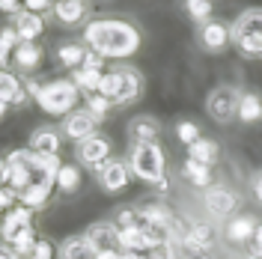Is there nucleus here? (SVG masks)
<instances>
[{
  "mask_svg": "<svg viewBox=\"0 0 262 259\" xmlns=\"http://www.w3.org/2000/svg\"><path fill=\"white\" fill-rule=\"evenodd\" d=\"M83 45L98 51L104 60H125L140 51L143 33L122 18H98L83 27Z\"/></svg>",
  "mask_w": 262,
  "mask_h": 259,
  "instance_id": "nucleus-1",
  "label": "nucleus"
},
{
  "mask_svg": "<svg viewBox=\"0 0 262 259\" xmlns=\"http://www.w3.org/2000/svg\"><path fill=\"white\" fill-rule=\"evenodd\" d=\"M78 98H83L78 83L72 78H57L42 87V93L36 96V104L51 116H69L72 111H78Z\"/></svg>",
  "mask_w": 262,
  "mask_h": 259,
  "instance_id": "nucleus-2",
  "label": "nucleus"
},
{
  "mask_svg": "<svg viewBox=\"0 0 262 259\" xmlns=\"http://www.w3.org/2000/svg\"><path fill=\"white\" fill-rule=\"evenodd\" d=\"M232 45L238 48L242 57L259 60L262 57V9H245L242 15L232 21Z\"/></svg>",
  "mask_w": 262,
  "mask_h": 259,
  "instance_id": "nucleus-3",
  "label": "nucleus"
},
{
  "mask_svg": "<svg viewBox=\"0 0 262 259\" xmlns=\"http://www.w3.org/2000/svg\"><path fill=\"white\" fill-rule=\"evenodd\" d=\"M128 167L146 185H155L158 179H164L167 176V155H164L161 143H134L128 152Z\"/></svg>",
  "mask_w": 262,
  "mask_h": 259,
  "instance_id": "nucleus-4",
  "label": "nucleus"
},
{
  "mask_svg": "<svg viewBox=\"0 0 262 259\" xmlns=\"http://www.w3.org/2000/svg\"><path fill=\"white\" fill-rule=\"evenodd\" d=\"M242 90L238 87H232V83H221V87H214L209 98H206V111L212 116L214 122H221V125H229V122H235L238 119V107H242Z\"/></svg>",
  "mask_w": 262,
  "mask_h": 259,
  "instance_id": "nucleus-5",
  "label": "nucleus"
},
{
  "mask_svg": "<svg viewBox=\"0 0 262 259\" xmlns=\"http://www.w3.org/2000/svg\"><path fill=\"white\" fill-rule=\"evenodd\" d=\"M128 176H131V167L122 158H107L96 170V179H98V185H101L104 194H119L128 185Z\"/></svg>",
  "mask_w": 262,
  "mask_h": 259,
  "instance_id": "nucleus-6",
  "label": "nucleus"
},
{
  "mask_svg": "<svg viewBox=\"0 0 262 259\" xmlns=\"http://www.w3.org/2000/svg\"><path fill=\"white\" fill-rule=\"evenodd\" d=\"M75 158H78L83 167L98 170L101 164L111 158V140H107L104 134H93V137H86V140H81V143L75 146Z\"/></svg>",
  "mask_w": 262,
  "mask_h": 259,
  "instance_id": "nucleus-7",
  "label": "nucleus"
},
{
  "mask_svg": "<svg viewBox=\"0 0 262 259\" xmlns=\"http://www.w3.org/2000/svg\"><path fill=\"white\" fill-rule=\"evenodd\" d=\"M98 119L96 114H90L86 107H78V111H72L69 116H63V134L69 137V140H86V137H93V134H98Z\"/></svg>",
  "mask_w": 262,
  "mask_h": 259,
  "instance_id": "nucleus-8",
  "label": "nucleus"
},
{
  "mask_svg": "<svg viewBox=\"0 0 262 259\" xmlns=\"http://www.w3.org/2000/svg\"><path fill=\"white\" fill-rule=\"evenodd\" d=\"M203 203H206V209L217 214V218H232L235 211H238V194L235 191H229L224 185H212V188H206L203 191Z\"/></svg>",
  "mask_w": 262,
  "mask_h": 259,
  "instance_id": "nucleus-9",
  "label": "nucleus"
},
{
  "mask_svg": "<svg viewBox=\"0 0 262 259\" xmlns=\"http://www.w3.org/2000/svg\"><path fill=\"white\" fill-rule=\"evenodd\" d=\"M200 45L203 51H209V54H221V51H227L232 45V27H227L224 21H206V24H200Z\"/></svg>",
  "mask_w": 262,
  "mask_h": 259,
  "instance_id": "nucleus-10",
  "label": "nucleus"
},
{
  "mask_svg": "<svg viewBox=\"0 0 262 259\" xmlns=\"http://www.w3.org/2000/svg\"><path fill=\"white\" fill-rule=\"evenodd\" d=\"M119 72V96H116V107L134 104L137 98L143 96V75L134 66H116Z\"/></svg>",
  "mask_w": 262,
  "mask_h": 259,
  "instance_id": "nucleus-11",
  "label": "nucleus"
},
{
  "mask_svg": "<svg viewBox=\"0 0 262 259\" xmlns=\"http://www.w3.org/2000/svg\"><path fill=\"white\" fill-rule=\"evenodd\" d=\"M83 235H86V242L93 244L98 253L119 247V227H116L114 221H93L90 227L83 229Z\"/></svg>",
  "mask_w": 262,
  "mask_h": 259,
  "instance_id": "nucleus-12",
  "label": "nucleus"
},
{
  "mask_svg": "<svg viewBox=\"0 0 262 259\" xmlns=\"http://www.w3.org/2000/svg\"><path fill=\"white\" fill-rule=\"evenodd\" d=\"M27 146H30L36 155H42V158L60 155V149H63V131L51 128V125H39V128H33Z\"/></svg>",
  "mask_w": 262,
  "mask_h": 259,
  "instance_id": "nucleus-13",
  "label": "nucleus"
},
{
  "mask_svg": "<svg viewBox=\"0 0 262 259\" xmlns=\"http://www.w3.org/2000/svg\"><path fill=\"white\" fill-rule=\"evenodd\" d=\"M259 224V218L256 214H250V211H242V214H232L227 221V227H224V235H227L229 244H245L250 242V235H253V229Z\"/></svg>",
  "mask_w": 262,
  "mask_h": 259,
  "instance_id": "nucleus-14",
  "label": "nucleus"
},
{
  "mask_svg": "<svg viewBox=\"0 0 262 259\" xmlns=\"http://www.w3.org/2000/svg\"><path fill=\"white\" fill-rule=\"evenodd\" d=\"M128 140L131 146L134 143H158V134H161V122L149 114H140V116H131L128 122Z\"/></svg>",
  "mask_w": 262,
  "mask_h": 259,
  "instance_id": "nucleus-15",
  "label": "nucleus"
},
{
  "mask_svg": "<svg viewBox=\"0 0 262 259\" xmlns=\"http://www.w3.org/2000/svg\"><path fill=\"white\" fill-rule=\"evenodd\" d=\"M27 227H33V209H27V206H15V209H9L6 211V218H3V227H0V239H3V244H12L18 232H24Z\"/></svg>",
  "mask_w": 262,
  "mask_h": 259,
  "instance_id": "nucleus-16",
  "label": "nucleus"
},
{
  "mask_svg": "<svg viewBox=\"0 0 262 259\" xmlns=\"http://www.w3.org/2000/svg\"><path fill=\"white\" fill-rule=\"evenodd\" d=\"M45 60V48L39 42H21L15 51H12V66H15L21 75H33Z\"/></svg>",
  "mask_w": 262,
  "mask_h": 259,
  "instance_id": "nucleus-17",
  "label": "nucleus"
},
{
  "mask_svg": "<svg viewBox=\"0 0 262 259\" xmlns=\"http://www.w3.org/2000/svg\"><path fill=\"white\" fill-rule=\"evenodd\" d=\"M12 27L18 30L21 42H36V39L45 33V18L39 15V12H27V9H21L18 15H12Z\"/></svg>",
  "mask_w": 262,
  "mask_h": 259,
  "instance_id": "nucleus-18",
  "label": "nucleus"
},
{
  "mask_svg": "<svg viewBox=\"0 0 262 259\" xmlns=\"http://www.w3.org/2000/svg\"><path fill=\"white\" fill-rule=\"evenodd\" d=\"M86 12H90V3L86 0H57V6H54V18L63 27L81 24L83 18H86Z\"/></svg>",
  "mask_w": 262,
  "mask_h": 259,
  "instance_id": "nucleus-19",
  "label": "nucleus"
},
{
  "mask_svg": "<svg viewBox=\"0 0 262 259\" xmlns=\"http://www.w3.org/2000/svg\"><path fill=\"white\" fill-rule=\"evenodd\" d=\"M57 256L60 259H96L98 250L86 242V235L81 232V235H69V239H63L60 247H57Z\"/></svg>",
  "mask_w": 262,
  "mask_h": 259,
  "instance_id": "nucleus-20",
  "label": "nucleus"
},
{
  "mask_svg": "<svg viewBox=\"0 0 262 259\" xmlns=\"http://www.w3.org/2000/svg\"><path fill=\"white\" fill-rule=\"evenodd\" d=\"M214 229L209 224H188V232L179 242V247H191V250H212L214 247Z\"/></svg>",
  "mask_w": 262,
  "mask_h": 259,
  "instance_id": "nucleus-21",
  "label": "nucleus"
},
{
  "mask_svg": "<svg viewBox=\"0 0 262 259\" xmlns=\"http://www.w3.org/2000/svg\"><path fill=\"white\" fill-rule=\"evenodd\" d=\"M119 250H131V253H149L146 229H143V227L119 229Z\"/></svg>",
  "mask_w": 262,
  "mask_h": 259,
  "instance_id": "nucleus-22",
  "label": "nucleus"
},
{
  "mask_svg": "<svg viewBox=\"0 0 262 259\" xmlns=\"http://www.w3.org/2000/svg\"><path fill=\"white\" fill-rule=\"evenodd\" d=\"M182 176L188 179L194 188H212L214 182H212V167H206V164H200V161H191V158H185V164H182Z\"/></svg>",
  "mask_w": 262,
  "mask_h": 259,
  "instance_id": "nucleus-23",
  "label": "nucleus"
},
{
  "mask_svg": "<svg viewBox=\"0 0 262 259\" xmlns=\"http://www.w3.org/2000/svg\"><path fill=\"white\" fill-rule=\"evenodd\" d=\"M217 155H221V146L214 143V140H209V137H200L196 143L188 146V158L206 164V167H212V164L217 161Z\"/></svg>",
  "mask_w": 262,
  "mask_h": 259,
  "instance_id": "nucleus-24",
  "label": "nucleus"
},
{
  "mask_svg": "<svg viewBox=\"0 0 262 259\" xmlns=\"http://www.w3.org/2000/svg\"><path fill=\"white\" fill-rule=\"evenodd\" d=\"M86 45H81V42H66V45H60L57 48V60H60V66H66V69H81L83 66V57H86Z\"/></svg>",
  "mask_w": 262,
  "mask_h": 259,
  "instance_id": "nucleus-25",
  "label": "nucleus"
},
{
  "mask_svg": "<svg viewBox=\"0 0 262 259\" xmlns=\"http://www.w3.org/2000/svg\"><path fill=\"white\" fill-rule=\"evenodd\" d=\"M51 191H54V185H45V182H33L30 188L24 191V194L18 197L21 200V206H27V209H42L45 203L51 200Z\"/></svg>",
  "mask_w": 262,
  "mask_h": 259,
  "instance_id": "nucleus-26",
  "label": "nucleus"
},
{
  "mask_svg": "<svg viewBox=\"0 0 262 259\" xmlns=\"http://www.w3.org/2000/svg\"><path fill=\"white\" fill-rule=\"evenodd\" d=\"M238 119L247 125L262 122V96L259 93H245L242 96V107H238Z\"/></svg>",
  "mask_w": 262,
  "mask_h": 259,
  "instance_id": "nucleus-27",
  "label": "nucleus"
},
{
  "mask_svg": "<svg viewBox=\"0 0 262 259\" xmlns=\"http://www.w3.org/2000/svg\"><path fill=\"white\" fill-rule=\"evenodd\" d=\"M72 81L78 83V90H81L83 96L86 93H98V87H101V81H104V72H96V69H75L72 72Z\"/></svg>",
  "mask_w": 262,
  "mask_h": 259,
  "instance_id": "nucleus-28",
  "label": "nucleus"
},
{
  "mask_svg": "<svg viewBox=\"0 0 262 259\" xmlns=\"http://www.w3.org/2000/svg\"><path fill=\"white\" fill-rule=\"evenodd\" d=\"M24 90V81L18 78L15 72H6V69H0V101H6L9 107H12V101L18 98V93Z\"/></svg>",
  "mask_w": 262,
  "mask_h": 259,
  "instance_id": "nucleus-29",
  "label": "nucleus"
},
{
  "mask_svg": "<svg viewBox=\"0 0 262 259\" xmlns=\"http://www.w3.org/2000/svg\"><path fill=\"white\" fill-rule=\"evenodd\" d=\"M54 185H57V191H63V194H75V191L81 188V170H78L75 164H63Z\"/></svg>",
  "mask_w": 262,
  "mask_h": 259,
  "instance_id": "nucleus-30",
  "label": "nucleus"
},
{
  "mask_svg": "<svg viewBox=\"0 0 262 259\" xmlns=\"http://www.w3.org/2000/svg\"><path fill=\"white\" fill-rule=\"evenodd\" d=\"M83 107H86L90 114H96L98 119H107V114L114 111V104L104 96H98V93H86V96H83Z\"/></svg>",
  "mask_w": 262,
  "mask_h": 259,
  "instance_id": "nucleus-31",
  "label": "nucleus"
},
{
  "mask_svg": "<svg viewBox=\"0 0 262 259\" xmlns=\"http://www.w3.org/2000/svg\"><path fill=\"white\" fill-rule=\"evenodd\" d=\"M185 12L196 24H206V21H212V0H185Z\"/></svg>",
  "mask_w": 262,
  "mask_h": 259,
  "instance_id": "nucleus-32",
  "label": "nucleus"
},
{
  "mask_svg": "<svg viewBox=\"0 0 262 259\" xmlns=\"http://www.w3.org/2000/svg\"><path fill=\"white\" fill-rule=\"evenodd\" d=\"M119 229H128V227H140V209L137 206H119L116 214L111 218Z\"/></svg>",
  "mask_w": 262,
  "mask_h": 259,
  "instance_id": "nucleus-33",
  "label": "nucleus"
},
{
  "mask_svg": "<svg viewBox=\"0 0 262 259\" xmlns=\"http://www.w3.org/2000/svg\"><path fill=\"white\" fill-rule=\"evenodd\" d=\"M98 96H104L116 107V96H119V72H116V69L104 72V81H101V87H98Z\"/></svg>",
  "mask_w": 262,
  "mask_h": 259,
  "instance_id": "nucleus-34",
  "label": "nucleus"
},
{
  "mask_svg": "<svg viewBox=\"0 0 262 259\" xmlns=\"http://www.w3.org/2000/svg\"><path fill=\"white\" fill-rule=\"evenodd\" d=\"M146 259H182V250L176 242H161L146 253Z\"/></svg>",
  "mask_w": 262,
  "mask_h": 259,
  "instance_id": "nucleus-35",
  "label": "nucleus"
},
{
  "mask_svg": "<svg viewBox=\"0 0 262 259\" xmlns=\"http://www.w3.org/2000/svg\"><path fill=\"white\" fill-rule=\"evenodd\" d=\"M176 140H182L185 146L196 143V140H200V125H196V122H191V119L179 122V125H176Z\"/></svg>",
  "mask_w": 262,
  "mask_h": 259,
  "instance_id": "nucleus-36",
  "label": "nucleus"
},
{
  "mask_svg": "<svg viewBox=\"0 0 262 259\" xmlns=\"http://www.w3.org/2000/svg\"><path fill=\"white\" fill-rule=\"evenodd\" d=\"M247 256L262 259V221L256 224V229H253V235H250V242H247Z\"/></svg>",
  "mask_w": 262,
  "mask_h": 259,
  "instance_id": "nucleus-37",
  "label": "nucleus"
},
{
  "mask_svg": "<svg viewBox=\"0 0 262 259\" xmlns=\"http://www.w3.org/2000/svg\"><path fill=\"white\" fill-rule=\"evenodd\" d=\"M0 42L6 45V51H15L18 45H21V36H18L15 27H3V30H0Z\"/></svg>",
  "mask_w": 262,
  "mask_h": 259,
  "instance_id": "nucleus-38",
  "label": "nucleus"
},
{
  "mask_svg": "<svg viewBox=\"0 0 262 259\" xmlns=\"http://www.w3.org/2000/svg\"><path fill=\"white\" fill-rule=\"evenodd\" d=\"M54 6H57V3H54V0H24V9H27V12H39V15H42V12H54Z\"/></svg>",
  "mask_w": 262,
  "mask_h": 259,
  "instance_id": "nucleus-39",
  "label": "nucleus"
},
{
  "mask_svg": "<svg viewBox=\"0 0 262 259\" xmlns=\"http://www.w3.org/2000/svg\"><path fill=\"white\" fill-rule=\"evenodd\" d=\"M30 259H54V244H51L48 239H39L36 250L30 253Z\"/></svg>",
  "mask_w": 262,
  "mask_h": 259,
  "instance_id": "nucleus-40",
  "label": "nucleus"
},
{
  "mask_svg": "<svg viewBox=\"0 0 262 259\" xmlns=\"http://www.w3.org/2000/svg\"><path fill=\"white\" fill-rule=\"evenodd\" d=\"M83 69H96V72H104V57L98 54V51H86V57H83Z\"/></svg>",
  "mask_w": 262,
  "mask_h": 259,
  "instance_id": "nucleus-41",
  "label": "nucleus"
},
{
  "mask_svg": "<svg viewBox=\"0 0 262 259\" xmlns=\"http://www.w3.org/2000/svg\"><path fill=\"white\" fill-rule=\"evenodd\" d=\"M250 197H253V200L262 206V170H256V173H253V179H250Z\"/></svg>",
  "mask_w": 262,
  "mask_h": 259,
  "instance_id": "nucleus-42",
  "label": "nucleus"
},
{
  "mask_svg": "<svg viewBox=\"0 0 262 259\" xmlns=\"http://www.w3.org/2000/svg\"><path fill=\"white\" fill-rule=\"evenodd\" d=\"M24 9V0H0V12H6V15H18Z\"/></svg>",
  "mask_w": 262,
  "mask_h": 259,
  "instance_id": "nucleus-43",
  "label": "nucleus"
},
{
  "mask_svg": "<svg viewBox=\"0 0 262 259\" xmlns=\"http://www.w3.org/2000/svg\"><path fill=\"white\" fill-rule=\"evenodd\" d=\"M182 250V259H212L209 250H191V247H179Z\"/></svg>",
  "mask_w": 262,
  "mask_h": 259,
  "instance_id": "nucleus-44",
  "label": "nucleus"
},
{
  "mask_svg": "<svg viewBox=\"0 0 262 259\" xmlns=\"http://www.w3.org/2000/svg\"><path fill=\"white\" fill-rule=\"evenodd\" d=\"M18 197L12 194V191H0V211H6V209H15L12 203H15Z\"/></svg>",
  "mask_w": 262,
  "mask_h": 259,
  "instance_id": "nucleus-45",
  "label": "nucleus"
},
{
  "mask_svg": "<svg viewBox=\"0 0 262 259\" xmlns=\"http://www.w3.org/2000/svg\"><path fill=\"white\" fill-rule=\"evenodd\" d=\"M6 185H9V164L6 158H0V191H6Z\"/></svg>",
  "mask_w": 262,
  "mask_h": 259,
  "instance_id": "nucleus-46",
  "label": "nucleus"
},
{
  "mask_svg": "<svg viewBox=\"0 0 262 259\" xmlns=\"http://www.w3.org/2000/svg\"><path fill=\"white\" fill-rule=\"evenodd\" d=\"M152 188H155V191H158V194H167V191H170V176L158 179V182H155V185H152Z\"/></svg>",
  "mask_w": 262,
  "mask_h": 259,
  "instance_id": "nucleus-47",
  "label": "nucleus"
},
{
  "mask_svg": "<svg viewBox=\"0 0 262 259\" xmlns=\"http://www.w3.org/2000/svg\"><path fill=\"white\" fill-rule=\"evenodd\" d=\"M96 259H122V250H119V247H114V250H101Z\"/></svg>",
  "mask_w": 262,
  "mask_h": 259,
  "instance_id": "nucleus-48",
  "label": "nucleus"
},
{
  "mask_svg": "<svg viewBox=\"0 0 262 259\" xmlns=\"http://www.w3.org/2000/svg\"><path fill=\"white\" fill-rule=\"evenodd\" d=\"M0 259H15V250L9 244H0Z\"/></svg>",
  "mask_w": 262,
  "mask_h": 259,
  "instance_id": "nucleus-49",
  "label": "nucleus"
},
{
  "mask_svg": "<svg viewBox=\"0 0 262 259\" xmlns=\"http://www.w3.org/2000/svg\"><path fill=\"white\" fill-rule=\"evenodd\" d=\"M6 60H9V51H6V45H3V42H0V69L6 66Z\"/></svg>",
  "mask_w": 262,
  "mask_h": 259,
  "instance_id": "nucleus-50",
  "label": "nucleus"
},
{
  "mask_svg": "<svg viewBox=\"0 0 262 259\" xmlns=\"http://www.w3.org/2000/svg\"><path fill=\"white\" fill-rule=\"evenodd\" d=\"M122 259H146V253H131V250H122Z\"/></svg>",
  "mask_w": 262,
  "mask_h": 259,
  "instance_id": "nucleus-51",
  "label": "nucleus"
},
{
  "mask_svg": "<svg viewBox=\"0 0 262 259\" xmlns=\"http://www.w3.org/2000/svg\"><path fill=\"white\" fill-rule=\"evenodd\" d=\"M6 114H9V104H6V101H0V122L6 119Z\"/></svg>",
  "mask_w": 262,
  "mask_h": 259,
  "instance_id": "nucleus-52",
  "label": "nucleus"
},
{
  "mask_svg": "<svg viewBox=\"0 0 262 259\" xmlns=\"http://www.w3.org/2000/svg\"><path fill=\"white\" fill-rule=\"evenodd\" d=\"M3 218H6V211H0V227H3Z\"/></svg>",
  "mask_w": 262,
  "mask_h": 259,
  "instance_id": "nucleus-53",
  "label": "nucleus"
},
{
  "mask_svg": "<svg viewBox=\"0 0 262 259\" xmlns=\"http://www.w3.org/2000/svg\"><path fill=\"white\" fill-rule=\"evenodd\" d=\"M15 259H30V256H21V253H15Z\"/></svg>",
  "mask_w": 262,
  "mask_h": 259,
  "instance_id": "nucleus-54",
  "label": "nucleus"
},
{
  "mask_svg": "<svg viewBox=\"0 0 262 259\" xmlns=\"http://www.w3.org/2000/svg\"><path fill=\"white\" fill-rule=\"evenodd\" d=\"M242 259H253V256H242Z\"/></svg>",
  "mask_w": 262,
  "mask_h": 259,
  "instance_id": "nucleus-55",
  "label": "nucleus"
}]
</instances>
